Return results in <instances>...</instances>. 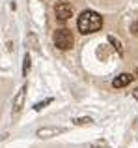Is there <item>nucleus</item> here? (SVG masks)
<instances>
[{"label":"nucleus","instance_id":"20e7f679","mask_svg":"<svg viewBox=\"0 0 138 148\" xmlns=\"http://www.w3.org/2000/svg\"><path fill=\"white\" fill-rule=\"evenodd\" d=\"M131 81H133V75H131V73H121V75H118L116 79L112 81V86L114 88H123V86H127Z\"/></svg>","mask_w":138,"mask_h":148},{"label":"nucleus","instance_id":"9d476101","mask_svg":"<svg viewBox=\"0 0 138 148\" xmlns=\"http://www.w3.org/2000/svg\"><path fill=\"white\" fill-rule=\"evenodd\" d=\"M108 41H110V43H114V47L118 49V53H121V43H120V41L114 40V38H108Z\"/></svg>","mask_w":138,"mask_h":148},{"label":"nucleus","instance_id":"1a4fd4ad","mask_svg":"<svg viewBox=\"0 0 138 148\" xmlns=\"http://www.w3.org/2000/svg\"><path fill=\"white\" fill-rule=\"evenodd\" d=\"M51 101H52V98H49V99L41 101V103H37V105H36V107H34V109H36V111H41V109H43L45 105H49V103H51Z\"/></svg>","mask_w":138,"mask_h":148},{"label":"nucleus","instance_id":"ddd939ff","mask_svg":"<svg viewBox=\"0 0 138 148\" xmlns=\"http://www.w3.org/2000/svg\"><path fill=\"white\" fill-rule=\"evenodd\" d=\"M136 73H138V71H136Z\"/></svg>","mask_w":138,"mask_h":148},{"label":"nucleus","instance_id":"7ed1b4c3","mask_svg":"<svg viewBox=\"0 0 138 148\" xmlns=\"http://www.w3.org/2000/svg\"><path fill=\"white\" fill-rule=\"evenodd\" d=\"M54 13H56V19H58V21H67L69 17H73V8L69 6L67 2H60V4H56Z\"/></svg>","mask_w":138,"mask_h":148},{"label":"nucleus","instance_id":"f8f14e48","mask_svg":"<svg viewBox=\"0 0 138 148\" xmlns=\"http://www.w3.org/2000/svg\"><path fill=\"white\" fill-rule=\"evenodd\" d=\"M135 99L138 101V88H136V90H135Z\"/></svg>","mask_w":138,"mask_h":148},{"label":"nucleus","instance_id":"9b49d317","mask_svg":"<svg viewBox=\"0 0 138 148\" xmlns=\"http://www.w3.org/2000/svg\"><path fill=\"white\" fill-rule=\"evenodd\" d=\"M131 32L135 34V36H138V21H135V23L131 25Z\"/></svg>","mask_w":138,"mask_h":148},{"label":"nucleus","instance_id":"39448f33","mask_svg":"<svg viewBox=\"0 0 138 148\" xmlns=\"http://www.w3.org/2000/svg\"><path fill=\"white\" fill-rule=\"evenodd\" d=\"M24 90H26V88H22V90H21V94H19L17 98H15V105H13V112H17L19 109H21V105H22V99H24Z\"/></svg>","mask_w":138,"mask_h":148},{"label":"nucleus","instance_id":"f257e3e1","mask_svg":"<svg viewBox=\"0 0 138 148\" xmlns=\"http://www.w3.org/2000/svg\"><path fill=\"white\" fill-rule=\"evenodd\" d=\"M76 26H78V32L80 34H93V32H97V30H101L103 19H101V15H99V13L86 10V11H82V13L78 15Z\"/></svg>","mask_w":138,"mask_h":148},{"label":"nucleus","instance_id":"f03ea898","mask_svg":"<svg viewBox=\"0 0 138 148\" xmlns=\"http://www.w3.org/2000/svg\"><path fill=\"white\" fill-rule=\"evenodd\" d=\"M75 43V38H73L71 30L67 28H58L54 32V45L58 47L60 51H69Z\"/></svg>","mask_w":138,"mask_h":148},{"label":"nucleus","instance_id":"0eeeda50","mask_svg":"<svg viewBox=\"0 0 138 148\" xmlns=\"http://www.w3.org/2000/svg\"><path fill=\"white\" fill-rule=\"evenodd\" d=\"M73 122H75L76 126H84V124H91L93 120H91V118H75Z\"/></svg>","mask_w":138,"mask_h":148},{"label":"nucleus","instance_id":"6e6552de","mask_svg":"<svg viewBox=\"0 0 138 148\" xmlns=\"http://www.w3.org/2000/svg\"><path fill=\"white\" fill-rule=\"evenodd\" d=\"M30 69V54H26L24 56V68H22V75H26Z\"/></svg>","mask_w":138,"mask_h":148},{"label":"nucleus","instance_id":"423d86ee","mask_svg":"<svg viewBox=\"0 0 138 148\" xmlns=\"http://www.w3.org/2000/svg\"><path fill=\"white\" fill-rule=\"evenodd\" d=\"M54 133H60V130H39V131H37L39 137H45V135H54Z\"/></svg>","mask_w":138,"mask_h":148}]
</instances>
